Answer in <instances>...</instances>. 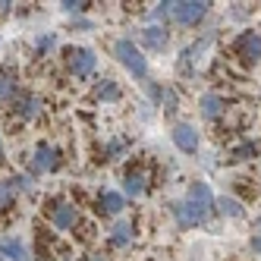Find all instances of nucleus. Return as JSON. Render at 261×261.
Returning a JSON list of instances; mask_svg holds the SVG:
<instances>
[{
  "mask_svg": "<svg viewBox=\"0 0 261 261\" xmlns=\"http://www.w3.org/2000/svg\"><path fill=\"white\" fill-rule=\"evenodd\" d=\"M211 211H214V192H211V186L201 182V179L189 186L186 198H179V201L170 204V214L176 220V227H182V230L204 223V220L211 217Z\"/></svg>",
  "mask_w": 261,
  "mask_h": 261,
  "instance_id": "1",
  "label": "nucleus"
},
{
  "mask_svg": "<svg viewBox=\"0 0 261 261\" xmlns=\"http://www.w3.org/2000/svg\"><path fill=\"white\" fill-rule=\"evenodd\" d=\"M208 10H211V4H204V0H167V16H170V22H176V25H198L204 16H208Z\"/></svg>",
  "mask_w": 261,
  "mask_h": 261,
  "instance_id": "2",
  "label": "nucleus"
},
{
  "mask_svg": "<svg viewBox=\"0 0 261 261\" xmlns=\"http://www.w3.org/2000/svg\"><path fill=\"white\" fill-rule=\"evenodd\" d=\"M114 57H117V63L120 66H126V72L133 79H145L148 76V60H145V54L129 41V38H120L117 44H114Z\"/></svg>",
  "mask_w": 261,
  "mask_h": 261,
  "instance_id": "3",
  "label": "nucleus"
},
{
  "mask_svg": "<svg viewBox=\"0 0 261 261\" xmlns=\"http://www.w3.org/2000/svg\"><path fill=\"white\" fill-rule=\"evenodd\" d=\"M60 164H63V151L57 145H50V142H38V145H35L32 176L35 173H54V170H60Z\"/></svg>",
  "mask_w": 261,
  "mask_h": 261,
  "instance_id": "4",
  "label": "nucleus"
},
{
  "mask_svg": "<svg viewBox=\"0 0 261 261\" xmlns=\"http://www.w3.org/2000/svg\"><path fill=\"white\" fill-rule=\"evenodd\" d=\"M66 66L76 79H88L98 69V54L91 47H69L66 50Z\"/></svg>",
  "mask_w": 261,
  "mask_h": 261,
  "instance_id": "5",
  "label": "nucleus"
},
{
  "mask_svg": "<svg viewBox=\"0 0 261 261\" xmlns=\"http://www.w3.org/2000/svg\"><path fill=\"white\" fill-rule=\"evenodd\" d=\"M47 220H50L54 230L66 233V230H72L79 223V208H76V204H69V201H54L50 208H47Z\"/></svg>",
  "mask_w": 261,
  "mask_h": 261,
  "instance_id": "6",
  "label": "nucleus"
},
{
  "mask_svg": "<svg viewBox=\"0 0 261 261\" xmlns=\"http://www.w3.org/2000/svg\"><path fill=\"white\" fill-rule=\"evenodd\" d=\"M233 50L242 57V63H261V32H255V29L242 32L233 44Z\"/></svg>",
  "mask_w": 261,
  "mask_h": 261,
  "instance_id": "7",
  "label": "nucleus"
},
{
  "mask_svg": "<svg viewBox=\"0 0 261 261\" xmlns=\"http://www.w3.org/2000/svg\"><path fill=\"white\" fill-rule=\"evenodd\" d=\"M170 139H173V145L179 148V151H186V154H195V151H198V142H201L198 129H195L192 123H173Z\"/></svg>",
  "mask_w": 261,
  "mask_h": 261,
  "instance_id": "8",
  "label": "nucleus"
},
{
  "mask_svg": "<svg viewBox=\"0 0 261 261\" xmlns=\"http://www.w3.org/2000/svg\"><path fill=\"white\" fill-rule=\"evenodd\" d=\"M139 41H142L145 50H167V44H170V32H167L164 25L148 22L145 29H139Z\"/></svg>",
  "mask_w": 261,
  "mask_h": 261,
  "instance_id": "9",
  "label": "nucleus"
},
{
  "mask_svg": "<svg viewBox=\"0 0 261 261\" xmlns=\"http://www.w3.org/2000/svg\"><path fill=\"white\" fill-rule=\"evenodd\" d=\"M211 41H214V35L208 32L204 38L192 41L189 47H182V54H179V72H186V76H189V72H192V63H195V60H201V54L211 47Z\"/></svg>",
  "mask_w": 261,
  "mask_h": 261,
  "instance_id": "10",
  "label": "nucleus"
},
{
  "mask_svg": "<svg viewBox=\"0 0 261 261\" xmlns=\"http://www.w3.org/2000/svg\"><path fill=\"white\" fill-rule=\"evenodd\" d=\"M0 258H10V261H32L29 246L19 236H0Z\"/></svg>",
  "mask_w": 261,
  "mask_h": 261,
  "instance_id": "11",
  "label": "nucleus"
},
{
  "mask_svg": "<svg viewBox=\"0 0 261 261\" xmlns=\"http://www.w3.org/2000/svg\"><path fill=\"white\" fill-rule=\"evenodd\" d=\"M13 114L19 117V120H25V123L35 120V117L41 114V98L38 95H29V91H25V95L19 91V98L13 101Z\"/></svg>",
  "mask_w": 261,
  "mask_h": 261,
  "instance_id": "12",
  "label": "nucleus"
},
{
  "mask_svg": "<svg viewBox=\"0 0 261 261\" xmlns=\"http://www.w3.org/2000/svg\"><path fill=\"white\" fill-rule=\"evenodd\" d=\"M145 189H148L145 170H129L123 176V198H139V195H145Z\"/></svg>",
  "mask_w": 261,
  "mask_h": 261,
  "instance_id": "13",
  "label": "nucleus"
},
{
  "mask_svg": "<svg viewBox=\"0 0 261 261\" xmlns=\"http://www.w3.org/2000/svg\"><path fill=\"white\" fill-rule=\"evenodd\" d=\"M198 110H201V117H204V120H217L223 110H227V101H223L217 91H208V95H201Z\"/></svg>",
  "mask_w": 261,
  "mask_h": 261,
  "instance_id": "14",
  "label": "nucleus"
},
{
  "mask_svg": "<svg viewBox=\"0 0 261 261\" xmlns=\"http://www.w3.org/2000/svg\"><path fill=\"white\" fill-rule=\"evenodd\" d=\"M133 220H117L114 223V230H110V246L114 249H126V246H133Z\"/></svg>",
  "mask_w": 261,
  "mask_h": 261,
  "instance_id": "15",
  "label": "nucleus"
},
{
  "mask_svg": "<svg viewBox=\"0 0 261 261\" xmlns=\"http://www.w3.org/2000/svg\"><path fill=\"white\" fill-rule=\"evenodd\" d=\"M123 208H126V198H123V192L104 189V192L98 195V211H101V214H120Z\"/></svg>",
  "mask_w": 261,
  "mask_h": 261,
  "instance_id": "16",
  "label": "nucleus"
},
{
  "mask_svg": "<svg viewBox=\"0 0 261 261\" xmlns=\"http://www.w3.org/2000/svg\"><path fill=\"white\" fill-rule=\"evenodd\" d=\"M19 98V82H16L13 69H0V101H16Z\"/></svg>",
  "mask_w": 261,
  "mask_h": 261,
  "instance_id": "17",
  "label": "nucleus"
},
{
  "mask_svg": "<svg viewBox=\"0 0 261 261\" xmlns=\"http://www.w3.org/2000/svg\"><path fill=\"white\" fill-rule=\"evenodd\" d=\"M214 208L223 214V217H246V208H242V201H236L233 195H220V198H214Z\"/></svg>",
  "mask_w": 261,
  "mask_h": 261,
  "instance_id": "18",
  "label": "nucleus"
},
{
  "mask_svg": "<svg viewBox=\"0 0 261 261\" xmlns=\"http://www.w3.org/2000/svg\"><path fill=\"white\" fill-rule=\"evenodd\" d=\"M258 151H261L258 142H242V145L233 148V161H249V158H255Z\"/></svg>",
  "mask_w": 261,
  "mask_h": 261,
  "instance_id": "19",
  "label": "nucleus"
},
{
  "mask_svg": "<svg viewBox=\"0 0 261 261\" xmlns=\"http://www.w3.org/2000/svg\"><path fill=\"white\" fill-rule=\"evenodd\" d=\"M10 186L16 189V195H19V192H32L35 176H32V173H13V176H10Z\"/></svg>",
  "mask_w": 261,
  "mask_h": 261,
  "instance_id": "20",
  "label": "nucleus"
},
{
  "mask_svg": "<svg viewBox=\"0 0 261 261\" xmlns=\"http://www.w3.org/2000/svg\"><path fill=\"white\" fill-rule=\"evenodd\" d=\"M13 201H16V189L10 186V179H0V211L13 208Z\"/></svg>",
  "mask_w": 261,
  "mask_h": 261,
  "instance_id": "21",
  "label": "nucleus"
},
{
  "mask_svg": "<svg viewBox=\"0 0 261 261\" xmlns=\"http://www.w3.org/2000/svg\"><path fill=\"white\" fill-rule=\"evenodd\" d=\"M54 47H57V35H54V32L38 35V41H35V50H38V57H44V54L54 50Z\"/></svg>",
  "mask_w": 261,
  "mask_h": 261,
  "instance_id": "22",
  "label": "nucleus"
},
{
  "mask_svg": "<svg viewBox=\"0 0 261 261\" xmlns=\"http://www.w3.org/2000/svg\"><path fill=\"white\" fill-rule=\"evenodd\" d=\"M98 98H101V101H117V98H120L117 82H114V79H104V82L98 85Z\"/></svg>",
  "mask_w": 261,
  "mask_h": 261,
  "instance_id": "23",
  "label": "nucleus"
},
{
  "mask_svg": "<svg viewBox=\"0 0 261 261\" xmlns=\"http://www.w3.org/2000/svg\"><path fill=\"white\" fill-rule=\"evenodd\" d=\"M126 148H129V142H107V145H104V161H117V158H123Z\"/></svg>",
  "mask_w": 261,
  "mask_h": 261,
  "instance_id": "24",
  "label": "nucleus"
},
{
  "mask_svg": "<svg viewBox=\"0 0 261 261\" xmlns=\"http://www.w3.org/2000/svg\"><path fill=\"white\" fill-rule=\"evenodd\" d=\"M161 107L167 110V114H173V110L179 107V95H176L173 88H164V98H161Z\"/></svg>",
  "mask_w": 261,
  "mask_h": 261,
  "instance_id": "25",
  "label": "nucleus"
},
{
  "mask_svg": "<svg viewBox=\"0 0 261 261\" xmlns=\"http://www.w3.org/2000/svg\"><path fill=\"white\" fill-rule=\"evenodd\" d=\"M60 10H63V13H69V16H82V13L88 10V4H85V0H63Z\"/></svg>",
  "mask_w": 261,
  "mask_h": 261,
  "instance_id": "26",
  "label": "nucleus"
},
{
  "mask_svg": "<svg viewBox=\"0 0 261 261\" xmlns=\"http://www.w3.org/2000/svg\"><path fill=\"white\" fill-rule=\"evenodd\" d=\"M145 95L151 98V107H158V104H161V98H164V88H161L158 82H148V79H145Z\"/></svg>",
  "mask_w": 261,
  "mask_h": 261,
  "instance_id": "27",
  "label": "nucleus"
},
{
  "mask_svg": "<svg viewBox=\"0 0 261 261\" xmlns=\"http://www.w3.org/2000/svg\"><path fill=\"white\" fill-rule=\"evenodd\" d=\"M10 13H13V4H10V0H0V19H7Z\"/></svg>",
  "mask_w": 261,
  "mask_h": 261,
  "instance_id": "28",
  "label": "nucleus"
},
{
  "mask_svg": "<svg viewBox=\"0 0 261 261\" xmlns=\"http://www.w3.org/2000/svg\"><path fill=\"white\" fill-rule=\"evenodd\" d=\"M249 249H252L255 255H261V236H258V233H255V236L249 239Z\"/></svg>",
  "mask_w": 261,
  "mask_h": 261,
  "instance_id": "29",
  "label": "nucleus"
},
{
  "mask_svg": "<svg viewBox=\"0 0 261 261\" xmlns=\"http://www.w3.org/2000/svg\"><path fill=\"white\" fill-rule=\"evenodd\" d=\"M7 158V145H4V136H0V161Z\"/></svg>",
  "mask_w": 261,
  "mask_h": 261,
  "instance_id": "30",
  "label": "nucleus"
},
{
  "mask_svg": "<svg viewBox=\"0 0 261 261\" xmlns=\"http://www.w3.org/2000/svg\"><path fill=\"white\" fill-rule=\"evenodd\" d=\"M252 230H255V233H258V236H261V217H258V220H255V223H252Z\"/></svg>",
  "mask_w": 261,
  "mask_h": 261,
  "instance_id": "31",
  "label": "nucleus"
},
{
  "mask_svg": "<svg viewBox=\"0 0 261 261\" xmlns=\"http://www.w3.org/2000/svg\"><path fill=\"white\" fill-rule=\"evenodd\" d=\"M88 261H107V255H101V252H98V255H91Z\"/></svg>",
  "mask_w": 261,
  "mask_h": 261,
  "instance_id": "32",
  "label": "nucleus"
},
{
  "mask_svg": "<svg viewBox=\"0 0 261 261\" xmlns=\"http://www.w3.org/2000/svg\"><path fill=\"white\" fill-rule=\"evenodd\" d=\"M0 261H4V258H0Z\"/></svg>",
  "mask_w": 261,
  "mask_h": 261,
  "instance_id": "33",
  "label": "nucleus"
}]
</instances>
